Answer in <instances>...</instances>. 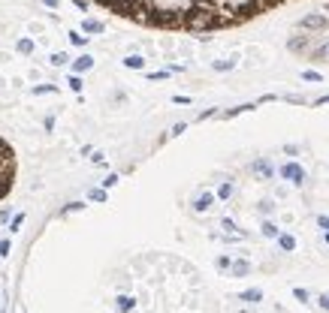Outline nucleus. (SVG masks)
Wrapping results in <instances>:
<instances>
[{
    "label": "nucleus",
    "instance_id": "nucleus-1",
    "mask_svg": "<svg viewBox=\"0 0 329 313\" xmlns=\"http://www.w3.org/2000/svg\"><path fill=\"white\" fill-rule=\"evenodd\" d=\"M275 175H278L281 181H290L293 187H302V184L308 181V172H305V169H302V163H296V160L281 163V166L275 169Z\"/></svg>",
    "mask_w": 329,
    "mask_h": 313
},
{
    "label": "nucleus",
    "instance_id": "nucleus-2",
    "mask_svg": "<svg viewBox=\"0 0 329 313\" xmlns=\"http://www.w3.org/2000/svg\"><path fill=\"white\" fill-rule=\"evenodd\" d=\"M251 172L257 175L260 181H272V178H275V166H272V160H266V156H260V160H254Z\"/></svg>",
    "mask_w": 329,
    "mask_h": 313
},
{
    "label": "nucleus",
    "instance_id": "nucleus-3",
    "mask_svg": "<svg viewBox=\"0 0 329 313\" xmlns=\"http://www.w3.org/2000/svg\"><path fill=\"white\" fill-rule=\"evenodd\" d=\"M278 250L281 253H293L296 250V238H293V235H290V232H278Z\"/></svg>",
    "mask_w": 329,
    "mask_h": 313
},
{
    "label": "nucleus",
    "instance_id": "nucleus-4",
    "mask_svg": "<svg viewBox=\"0 0 329 313\" xmlns=\"http://www.w3.org/2000/svg\"><path fill=\"white\" fill-rule=\"evenodd\" d=\"M242 301H248V304H260V301H263V289H248V292H242Z\"/></svg>",
    "mask_w": 329,
    "mask_h": 313
},
{
    "label": "nucleus",
    "instance_id": "nucleus-5",
    "mask_svg": "<svg viewBox=\"0 0 329 313\" xmlns=\"http://www.w3.org/2000/svg\"><path fill=\"white\" fill-rule=\"evenodd\" d=\"M260 229H263L266 238H278V232H281V229H278V223H272V220H263V226H260Z\"/></svg>",
    "mask_w": 329,
    "mask_h": 313
},
{
    "label": "nucleus",
    "instance_id": "nucleus-6",
    "mask_svg": "<svg viewBox=\"0 0 329 313\" xmlns=\"http://www.w3.org/2000/svg\"><path fill=\"white\" fill-rule=\"evenodd\" d=\"M275 208H278V205H275V202H272V199H263V202H260V205H257V211H260V214H263V217H269V214H272V211H275Z\"/></svg>",
    "mask_w": 329,
    "mask_h": 313
},
{
    "label": "nucleus",
    "instance_id": "nucleus-7",
    "mask_svg": "<svg viewBox=\"0 0 329 313\" xmlns=\"http://www.w3.org/2000/svg\"><path fill=\"white\" fill-rule=\"evenodd\" d=\"M236 193V184L233 181H227V184H221V190H217V196H221V199H230V196Z\"/></svg>",
    "mask_w": 329,
    "mask_h": 313
},
{
    "label": "nucleus",
    "instance_id": "nucleus-8",
    "mask_svg": "<svg viewBox=\"0 0 329 313\" xmlns=\"http://www.w3.org/2000/svg\"><path fill=\"white\" fill-rule=\"evenodd\" d=\"M230 268H233V274H239V277H245V274L251 271V265H248V262H233Z\"/></svg>",
    "mask_w": 329,
    "mask_h": 313
},
{
    "label": "nucleus",
    "instance_id": "nucleus-9",
    "mask_svg": "<svg viewBox=\"0 0 329 313\" xmlns=\"http://www.w3.org/2000/svg\"><path fill=\"white\" fill-rule=\"evenodd\" d=\"M293 298H296V301H302V304H305V301H308V298H311V292H308V289H302V286H293Z\"/></svg>",
    "mask_w": 329,
    "mask_h": 313
},
{
    "label": "nucleus",
    "instance_id": "nucleus-10",
    "mask_svg": "<svg viewBox=\"0 0 329 313\" xmlns=\"http://www.w3.org/2000/svg\"><path fill=\"white\" fill-rule=\"evenodd\" d=\"M211 205V193H205V196H199V199H197V211H205Z\"/></svg>",
    "mask_w": 329,
    "mask_h": 313
},
{
    "label": "nucleus",
    "instance_id": "nucleus-11",
    "mask_svg": "<svg viewBox=\"0 0 329 313\" xmlns=\"http://www.w3.org/2000/svg\"><path fill=\"white\" fill-rule=\"evenodd\" d=\"M317 304H320V310H323V313H329V292L317 295Z\"/></svg>",
    "mask_w": 329,
    "mask_h": 313
},
{
    "label": "nucleus",
    "instance_id": "nucleus-12",
    "mask_svg": "<svg viewBox=\"0 0 329 313\" xmlns=\"http://www.w3.org/2000/svg\"><path fill=\"white\" fill-rule=\"evenodd\" d=\"M302 78H305V82H320V72H314V69H308V72H302Z\"/></svg>",
    "mask_w": 329,
    "mask_h": 313
},
{
    "label": "nucleus",
    "instance_id": "nucleus-13",
    "mask_svg": "<svg viewBox=\"0 0 329 313\" xmlns=\"http://www.w3.org/2000/svg\"><path fill=\"white\" fill-rule=\"evenodd\" d=\"M317 226H320L323 232H329V214H320V217H317Z\"/></svg>",
    "mask_w": 329,
    "mask_h": 313
},
{
    "label": "nucleus",
    "instance_id": "nucleus-14",
    "mask_svg": "<svg viewBox=\"0 0 329 313\" xmlns=\"http://www.w3.org/2000/svg\"><path fill=\"white\" fill-rule=\"evenodd\" d=\"M284 154H290V156L299 154V145H284Z\"/></svg>",
    "mask_w": 329,
    "mask_h": 313
},
{
    "label": "nucleus",
    "instance_id": "nucleus-15",
    "mask_svg": "<svg viewBox=\"0 0 329 313\" xmlns=\"http://www.w3.org/2000/svg\"><path fill=\"white\" fill-rule=\"evenodd\" d=\"M305 24H308V27H320V24H323V18H317V15H314V18H308Z\"/></svg>",
    "mask_w": 329,
    "mask_h": 313
},
{
    "label": "nucleus",
    "instance_id": "nucleus-16",
    "mask_svg": "<svg viewBox=\"0 0 329 313\" xmlns=\"http://www.w3.org/2000/svg\"><path fill=\"white\" fill-rule=\"evenodd\" d=\"M317 57H329V46H323V49L317 52Z\"/></svg>",
    "mask_w": 329,
    "mask_h": 313
},
{
    "label": "nucleus",
    "instance_id": "nucleus-17",
    "mask_svg": "<svg viewBox=\"0 0 329 313\" xmlns=\"http://www.w3.org/2000/svg\"><path fill=\"white\" fill-rule=\"evenodd\" d=\"M320 238H323V241H326V244H329V232H323V235H320Z\"/></svg>",
    "mask_w": 329,
    "mask_h": 313
},
{
    "label": "nucleus",
    "instance_id": "nucleus-18",
    "mask_svg": "<svg viewBox=\"0 0 329 313\" xmlns=\"http://www.w3.org/2000/svg\"><path fill=\"white\" fill-rule=\"evenodd\" d=\"M326 103H329V97H323V100H320V105H326Z\"/></svg>",
    "mask_w": 329,
    "mask_h": 313
}]
</instances>
